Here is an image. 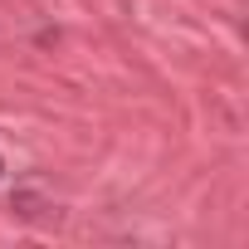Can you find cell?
<instances>
[{"label": "cell", "mask_w": 249, "mask_h": 249, "mask_svg": "<svg viewBox=\"0 0 249 249\" xmlns=\"http://www.w3.org/2000/svg\"><path fill=\"white\" fill-rule=\"evenodd\" d=\"M10 210L20 215V220H30V225H44V220H59V205L44 196V191H30V186H20L15 196H10Z\"/></svg>", "instance_id": "obj_1"}, {"label": "cell", "mask_w": 249, "mask_h": 249, "mask_svg": "<svg viewBox=\"0 0 249 249\" xmlns=\"http://www.w3.org/2000/svg\"><path fill=\"white\" fill-rule=\"evenodd\" d=\"M0 171H5V161H0Z\"/></svg>", "instance_id": "obj_2"}]
</instances>
